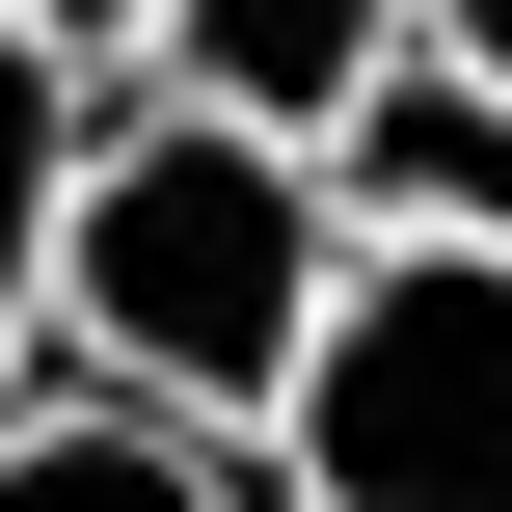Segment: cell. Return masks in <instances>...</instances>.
<instances>
[{
	"label": "cell",
	"instance_id": "8992f818",
	"mask_svg": "<svg viewBox=\"0 0 512 512\" xmlns=\"http://www.w3.org/2000/svg\"><path fill=\"white\" fill-rule=\"evenodd\" d=\"M54 162H81V27L0 0V405H27V324H54Z\"/></svg>",
	"mask_w": 512,
	"mask_h": 512
},
{
	"label": "cell",
	"instance_id": "277c9868",
	"mask_svg": "<svg viewBox=\"0 0 512 512\" xmlns=\"http://www.w3.org/2000/svg\"><path fill=\"white\" fill-rule=\"evenodd\" d=\"M405 27H432V0H162L135 54H162V81H216V108H270V135H324Z\"/></svg>",
	"mask_w": 512,
	"mask_h": 512
},
{
	"label": "cell",
	"instance_id": "3957f363",
	"mask_svg": "<svg viewBox=\"0 0 512 512\" xmlns=\"http://www.w3.org/2000/svg\"><path fill=\"white\" fill-rule=\"evenodd\" d=\"M324 189H351V243H512V81L459 27H405V54L324 108Z\"/></svg>",
	"mask_w": 512,
	"mask_h": 512
},
{
	"label": "cell",
	"instance_id": "52a82bcc",
	"mask_svg": "<svg viewBox=\"0 0 512 512\" xmlns=\"http://www.w3.org/2000/svg\"><path fill=\"white\" fill-rule=\"evenodd\" d=\"M27 27H81V54H108V27H162V0H27Z\"/></svg>",
	"mask_w": 512,
	"mask_h": 512
},
{
	"label": "cell",
	"instance_id": "7a4b0ae2",
	"mask_svg": "<svg viewBox=\"0 0 512 512\" xmlns=\"http://www.w3.org/2000/svg\"><path fill=\"white\" fill-rule=\"evenodd\" d=\"M297 512H512V243H351L297 378H270Z\"/></svg>",
	"mask_w": 512,
	"mask_h": 512
},
{
	"label": "cell",
	"instance_id": "6da1fadb",
	"mask_svg": "<svg viewBox=\"0 0 512 512\" xmlns=\"http://www.w3.org/2000/svg\"><path fill=\"white\" fill-rule=\"evenodd\" d=\"M324 270H351L324 135H270V108H216V81L54 162V351H81L108 405H162V432H270Z\"/></svg>",
	"mask_w": 512,
	"mask_h": 512
},
{
	"label": "cell",
	"instance_id": "5b68a950",
	"mask_svg": "<svg viewBox=\"0 0 512 512\" xmlns=\"http://www.w3.org/2000/svg\"><path fill=\"white\" fill-rule=\"evenodd\" d=\"M0 512H243L216 486V432H162V405H0Z\"/></svg>",
	"mask_w": 512,
	"mask_h": 512
},
{
	"label": "cell",
	"instance_id": "ba28073f",
	"mask_svg": "<svg viewBox=\"0 0 512 512\" xmlns=\"http://www.w3.org/2000/svg\"><path fill=\"white\" fill-rule=\"evenodd\" d=\"M432 27H459V54H486V81H512V0H432Z\"/></svg>",
	"mask_w": 512,
	"mask_h": 512
}]
</instances>
